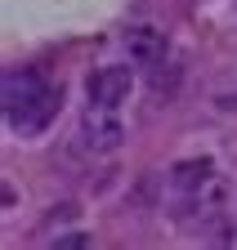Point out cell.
I'll list each match as a JSON object with an SVG mask.
<instances>
[{"label":"cell","instance_id":"obj_1","mask_svg":"<svg viewBox=\"0 0 237 250\" xmlns=\"http://www.w3.org/2000/svg\"><path fill=\"white\" fill-rule=\"evenodd\" d=\"M58 94L41 72H9L5 76V121L14 134H36L54 121L58 112Z\"/></svg>","mask_w":237,"mask_h":250},{"label":"cell","instance_id":"obj_2","mask_svg":"<svg viewBox=\"0 0 237 250\" xmlns=\"http://www.w3.org/2000/svg\"><path fill=\"white\" fill-rule=\"evenodd\" d=\"M121 139H126V125L112 116V107L90 103V112L81 116V147H85V152L108 156V152H116V147H121Z\"/></svg>","mask_w":237,"mask_h":250},{"label":"cell","instance_id":"obj_3","mask_svg":"<svg viewBox=\"0 0 237 250\" xmlns=\"http://www.w3.org/2000/svg\"><path fill=\"white\" fill-rule=\"evenodd\" d=\"M134 89V72L130 67H99L90 76V103L99 107H121Z\"/></svg>","mask_w":237,"mask_h":250},{"label":"cell","instance_id":"obj_4","mask_svg":"<svg viewBox=\"0 0 237 250\" xmlns=\"http://www.w3.org/2000/svg\"><path fill=\"white\" fill-rule=\"evenodd\" d=\"M126 49H130L134 62H157L166 54V36L157 27H130L126 31Z\"/></svg>","mask_w":237,"mask_h":250},{"label":"cell","instance_id":"obj_5","mask_svg":"<svg viewBox=\"0 0 237 250\" xmlns=\"http://www.w3.org/2000/svg\"><path fill=\"white\" fill-rule=\"evenodd\" d=\"M211 174H215V166H211V161H206V156H201V161H179V166L170 170V183L179 188V192H188V188L206 183Z\"/></svg>","mask_w":237,"mask_h":250},{"label":"cell","instance_id":"obj_6","mask_svg":"<svg viewBox=\"0 0 237 250\" xmlns=\"http://www.w3.org/2000/svg\"><path fill=\"white\" fill-rule=\"evenodd\" d=\"M58 250H90V237L85 232H67V237H54Z\"/></svg>","mask_w":237,"mask_h":250}]
</instances>
